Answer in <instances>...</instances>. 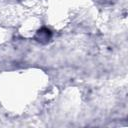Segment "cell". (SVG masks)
Listing matches in <instances>:
<instances>
[{
	"label": "cell",
	"mask_w": 128,
	"mask_h": 128,
	"mask_svg": "<svg viewBox=\"0 0 128 128\" xmlns=\"http://www.w3.org/2000/svg\"><path fill=\"white\" fill-rule=\"evenodd\" d=\"M38 36H39V41L41 40H48L49 39V37H50V30H48V29H46V28H43V29H41V30H39L38 31Z\"/></svg>",
	"instance_id": "1"
}]
</instances>
